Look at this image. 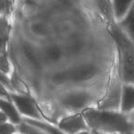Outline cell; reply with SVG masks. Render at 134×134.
I'll return each instance as SVG.
<instances>
[{
    "instance_id": "17",
    "label": "cell",
    "mask_w": 134,
    "mask_h": 134,
    "mask_svg": "<svg viewBox=\"0 0 134 134\" xmlns=\"http://www.w3.org/2000/svg\"><path fill=\"white\" fill-rule=\"evenodd\" d=\"M25 52H26L27 56H28V58L30 59V61L32 63V64L35 65L36 67L40 66L39 60L37 59V57H36V54L34 53V52L32 51V49L27 46L26 48H25Z\"/></svg>"
},
{
    "instance_id": "5",
    "label": "cell",
    "mask_w": 134,
    "mask_h": 134,
    "mask_svg": "<svg viewBox=\"0 0 134 134\" xmlns=\"http://www.w3.org/2000/svg\"><path fill=\"white\" fill-rule=\"evenodd\" d=\"M58 128L63 133L67 134H76L80 131L87 130V126L82 114H75L64 118L59 123Z\"/></svg>"
},
{
    "instance_id": "8",
    "label": "cell",
    "mask_w": 134,
    "mask_h": 134,
    "mask_svg": "<svg viewBox=\"0 0 134 134\" xmlns=\"http://www.w3.org/2000/svg\"><path fill=\"white\" fill-rule=\"evenodd\" d=\"M120 110L126 114L132 111L134 107V89L132 84H125L120 92Z\"/></svg>"
},
{
    "instance_id": "19",
    "label": "cell",
    "mask_w": 134,
    "mask_h": 134,
    "mask_svg": "<svg viewBox=\"0 0 134 134\" xmlns=\"http://www.w3.org/2000/svg\"><path fill=\"white\" fill-rule=\"evenodd\" d=\"M0 98L6 99V100H10L9 92L8 91V88L2 83H0Z\"/></svg>"
},
{
    "instance_id": "9",
    "label": "cell",
    "mask_w": 134,
    "mask_h": 134,
    "mask_svg": "<svg viewBox=\"0 0 134 134\" xmlns=\"http://www.w3.org/2000/svg\"><path fill=\"white\" fill-rule=\"evenodd\" d=\"M0 110L4 112L8 119L11 121L12 124L19 125L21 122L20 114L19 113L17 108L11 102V100L0 98Z\"/></svg>"
},
{
    "instance_id": "12",
    "label": "cell",
    "mask_w": 134,
    "mask_h": 134,
    "mask_svg": "<svg viewBox=\"0 0 134 134\" xmlns=\"http://www.w3.org/2000/svg\"><path fill=\"white\" fill-rule=\"evenodd\" d=\"M18 130L22 134H47L42 130H40V129L31 126L26 122L19 123L18 126Z\"/></svg>"
},
{
    "instance_id": "6",
    "label": "cell",
    "mask_w": 134,
    "mask_h": 134,
    "mask_svg": "<svg viewBox=\"0 0 134 134\" xmlns=\"http://www.w3.org/2000/svg\"><path fill=\"white\" fill-rule=\"evenodd\" d=\"M98 72L97 68L93 64H84L75 67L74 69L65 74L66 80H71L74 82H84V81L92 79L96 76Z\"/></svg>"
},
{
    "instance_id": "10",
    "label": "cell",
    "mask_w": 134,
    "mask_h": 134,
    "mask_svg": "<svg viewBox=\"0 0 134 134\" xmlns=\"http://www.w3.org/2000/svg\"><path fill=\"white\" fill-rule=\"evenodd\" d=\"M132 0H113V10L115 18L121 20L131 8Z\"/></svg>"
},
{
    "instance_id": "25",
    "label": "cell",
    "mask_w": 134,
    "mask_h": 134,
    "mask_svg": "<svg viewBox=\"0 0 134 134\" xmlns=\"http://www.w3.org/2000/svg\"><path fill=\"white\" fill-rule=\"evenodd\" d=\"M8 1H9V2L11 3V4H12V3H13V0H8Z\"/></svg>"
},
{
    "instance_id": "13",
    "label": "cell",
    "mask_w": 134,
    "mask_h": 134,
    "mask_svg": "<svg viewBox=\"0 0 134 134\" xmlns=\"http://www.w3.org/2000/svg\"><path fill=\"white\" fill-rule=\"evenodd\" d=\"M133 13H132V8L130 9L126 16L123 18L122 20V26L124 27L125 30H128L130 32V37H132V33H133V17H132Z\"/></svg>"
},
{
    "instance_id": "18",
    "label": "cell",
    "mask_w": 134,
    "mask_h": 134,
    "mask_svg": "<svg viewBox=\"0 0 134 134\" xmlns=\"http://www.w3.org/2000/svg\"><path fill=\"white\" fill-rule=\"evenodd\" d=\"M11 5L12 4L8 0H0V15H7L9 12Z\"/></svg>"
},
{
    "instance_id": "24",
    "label": "cell",
    "mask_w": 134,
    "mask_h": 134,
    "mask_svg": "<svg viewBox=\"0 0 134 134\" xmlns=\"http://www.w3.org/2000/svg\"><path fill=\"white\" fill-rule=\"evenodd\" d=\"M76 134H90V133L87 131V130H83V131H80V132H78V133H76Z\"/></svg>"
},
{
    "instance_id": "26",
    "label": "cell",
    "mask_w": 134,
    "mask_h": 134,
    "mask_svg": "<svg viewBox=\"0 0 134 134\" xmlns=\"http://www.w3.org/2000/svg\"><path fill=\"white\" fill-rule=\"evenodd\" d=\"M124 134H133L132 132H128V133H124Z\"/></svg>"
},
{
    "instance_id": "11",
    "label": "cell",
    "mask_w": 134,
    "mask_h": 134,
    "mask_svg": "<svg viewBox=\"0 0 134 134\" xmlns=\"http://www.w3.org/2000/svg\"><path fill=\"white\" fill-rule=\"evenodd\" d=\"M24 122L28 123V124L31 125V126L36 127V128L40 129V130H42L47 134H65L59 128H56V127L52 126V125L49 124V123L42 122V121L37 120V119H26Z\"/></svg>"
},
{
    "instance_id": "3",
    "label": "cell",
    "mask_w": 134,
    "mask_h": 134,
    "mask_svg": "<svg viewBox=\"0 0 134 134\" xmlns=\"http://www.w3.org/2000/svg\"><path fill=\"white\" fill-rule=\"evenodd\" d=\"M116 66L113 67L111 75H110L109 84H108V92L106 97L101 102L99 109L113 110L119 107V100H120V92L121 87L119 86V76H120V65L118 66V63H115Z\"/></svg>"
},
{
    "instance_id": "23",
    "label": "cell",
    "mask_w": 134,
    "mask_h": 134,
    "mask_svg": "<svg viewBox=\"0 0 134 134\" xmlns=\"http://www.w3.org/2000/svg\"><path fill=\"white\" fill-rule=\"evenodd\" d=\"M91 134H107V133H103V132H100V131H97V130H92Z\"/></svg>"
},
{
    "instance_id": "21",
    "label": "cell",
    "mask_w": 134,
    "mask_h": 134,
    "mask_svg": "<svg viewBox=\"0 0 134 134\" xmlns=\"http://www.w3.org/2000/svg\"><path fill=\"white\" fill-rule=\"evenodd\" d=\"M7 41H8V38L4 37L2 34H0V53H5Z\"/></svg>"
},
{
    "instance_id": "20",
    "label": "cell",
    "mask_w": 134,
    "mask_h": 134,
    "mask_svg": "<svg viewBox=\"0 0 134 134\" xmlns=\"http://www.w3.org/2000/svg\"><path fill=\"white\" fill-rule=\"evenodd\" d=\"M0 83H2V84L4 85L7 88H10V89H12L11 85H10L9 78L8 77V75H4V74H2L1 72H0Z\"/></svg>"
},
{
    "instance_id": "1",
    "label": "cell",
    "mask_w": 134,
    "mask_h": 134,
    "mask_svg": "<svg viewBox=\"0 0 134 134\" xmlns=\"http://www.w3.org/2000/svg\"><path fill=\"white\" fill-rule=\"evenodd\" d=\"M87 128L103 133L132 132V124L127 116L113 110L88 108L82 114Z\"/></svg>"
},
{
    "instance_id": "14",
    "label": "cell",
    "mask_w": 134,
    "mask_h": 134,
    "mask_svg": "<svg viewBox=\"0 0 134 134\" xmlns=\"http://www.w3.org/2000/svg\"><path fill=\"white\" fill-rule=\"evenodd\" d=\"M10 63L6 53H0V72L4 75L10 73Z\"/></svg>"
},
{
    "instance_id": "7",
    "label": "cell",
    "mask_w": 134,
    "mask_h": 134,
    "mask_svg": "<svg viewBox=\"0 0 134 134\" xmlns=\"http://www.w3.org/2000/svg\"><path fill=\"white\" fill-rule=\"evenodd\" d=\"M89 95L86 92H73L67 94L62 98L61 103L63 107L71 109H80L89 102Z\"/></svg>"
},
{
    "instance_id": "15",
    "label": "cell",
    "mask_w": 134,
    "mask_h": 134,
    "mask_svg": "<svg viewBox=\"0 0 134 134\" xmlns=\"http://www.w3.org/2000/svg\"><path fill=\"white\" fill-rule=\"evenodd\" d=\"M46 55L48 57V59L51 60V61H58L60 59V57L62 56V53L61 51L59 50V48L52 46L47 50Z\"/></svg>"
},
{
    "instance_id": "4",
    "label": "cell",
    "mask_w": 134,
    "mask_h": 134,
    "mask_svg": "<svg viewBox=\"0 0 134 134\" xmlns=\"http://www.w3.org/2000/svg\"><path fill=\"white\" fill-rule=\"evenodd\" d=\"M11 102L15 105L19 114L27 116L32 119H42L41 110L37 106L33 98L30 96L26 95H17V94H9Z\"/></svg>"
},
{
    "instance_id": "2",
    "label": "cell",
    "mask_w": 134,
    "mask_h": 134,
    "mask_svg": "<svg viewBox=\"0 0 134 134\" xmlns=\"http://www.w3.org/2000/svg\"><path fill=\"white\" fill-rule=\"evenodd\" d=\"M113 37L119 52L121 76L126 84L133 83V45L129 36L120 29H113Z\"/></svg>"
},
{
    "instance_id": "16",
    "label": "cell",
    "mask_w": 134,
    "mask_h": 134,
    "mask_svg": "<svg viewBox=\"0 0 134 134\" xmlns=\"http://www.w3.org/2000/svg\"><path fill=\"white\" fill-rule=\"evenodd\" d=\"M16 127L12 123H1L0 124V134H14L16 131Z\"/></svg>"
},
{
    "instance_id": "22",
    "label": "cell",
    "mask_w": 134,
    "mask_h": 134,
    "mask_svg": "<svg viewBox=\"0 0 134 134\" xmlns=\"http://www.w3.org/2000/svg\"><path fill=\"white\" fill-rule=\"evenodd\" d=\"M7 121H8V118H7V116L5 115L4 112L0 110V124H1V123L7 122Z\"/></svg>"
}]
</instances>
